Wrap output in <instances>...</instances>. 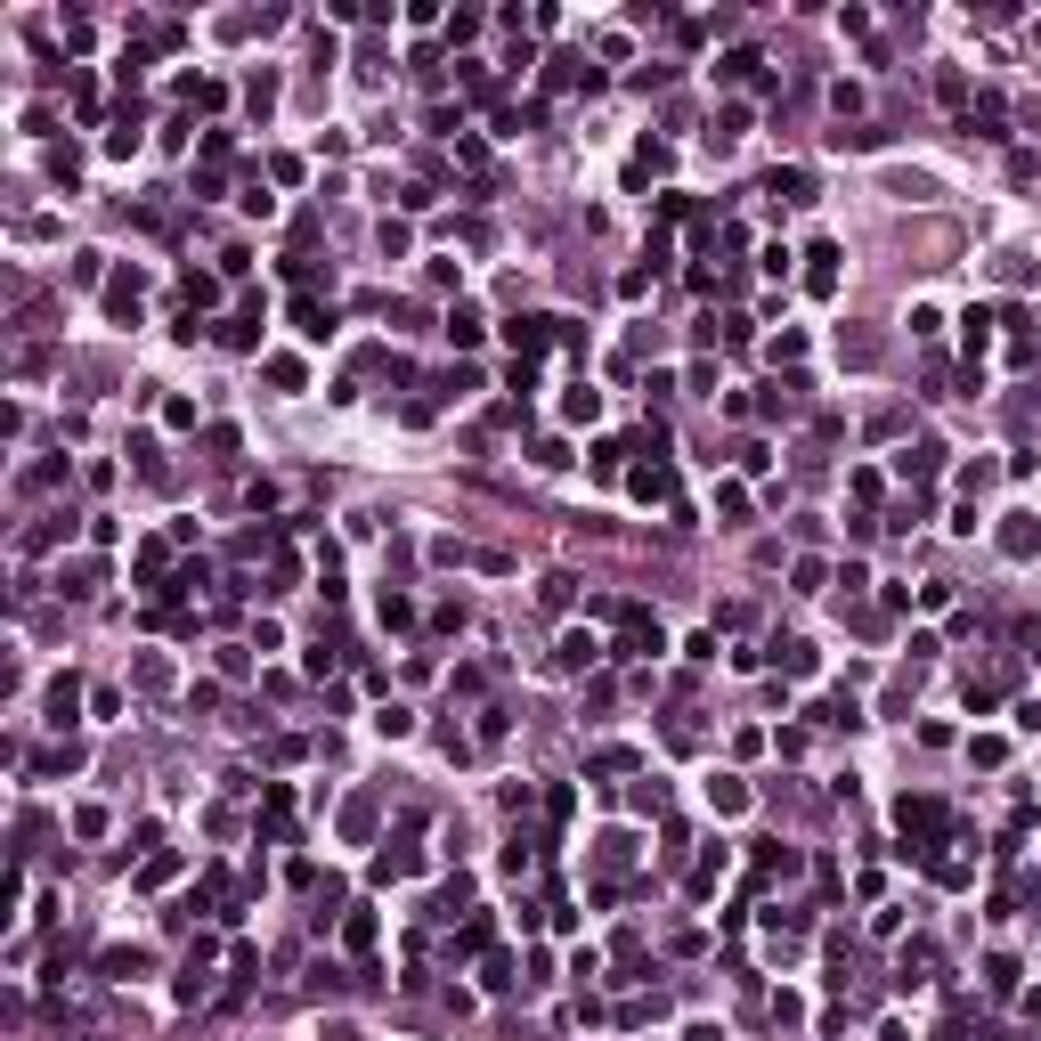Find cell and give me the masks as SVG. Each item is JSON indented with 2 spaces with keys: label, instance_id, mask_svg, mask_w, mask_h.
<instances>
[{
  "label": "cell",
  "instance_id": "1",
  "mask_svg": "<svg viewBox=\"0 0 1041 1041\" xmlns=\"http://www.w3.org/2000/svg\"><path fill=\"white\" fill-rule=\"evenodd\" d=\"M562 334H570L562 318H513V326H505V342H513V358H521V366H537V358L554 350Z\"/></svg>",
  "mask_w": 1041,
  "mask_h": 1041
},
{
  "label": "cell",
  "instance_id": "2",
  "mask_svg": "<svg viewBox=\"0 0 1041 1041\" xmlns=\"http://www.w3.org/2000/svg\"><path fill=\"white\" fill-rule=\"evenodd\" d=\"M651 651H667L659 619H651V610H635V602H619V659H651Z\"/></svg>",
  "mask_w": 1041,
  "mask_h": 1041
},
{
  "label": "cell",
  "instance_id": "3",
  "mask_svg": "<svg viewBox=\"0 0 1041 1041\" xmlns=\"http://www.w3.org/2000/svg\"><path fill=\"white\" fill-rule=\"evenodd\" d=\"M1001 554H1009V562H1033V554H1041V521H1033V513H1001Z\"/></svg>",
  "mask_w": 1041,
  "mask_h": 1041
},
{
  "label": "cell",
  "instance_id": "4",
  "mask_svg": "<svg viewBox=\"0 0 1041 1041\" xmlns=\"http://www.w3.org/2000/svg\"><path fill=\"white\" fill-rule=\"evenodd\" d=\"M903 830H911V838H928V846H936V838H944V830H952V814H944V806H936V798H903ZM928 846H920V854H928Z\"/></svg>",
  "mask_w": 1041,
  "mask_h": 1041
},
{
  "label": "cell",
  "instance_id": "5",
  "mask_svg": "<svg viewBox=\"0 0 1041 1041\" xmlns=\"http://www.w3.org/2000/svg\"><path fill=\"white\" fill-rule=\"evenodd\" d=\"M765 196H773V204H814V179H806L798 163H781V171H765Z\"/></svg>",
  "mask_w": 1041,
  "mask_h": 1041
},
{
  "label": "cell",
  "instance_id": "6",
  "mask_svg": "<svg viewBox=\"0 0 1041 1041\" xmlns=\"http://www.w3.org/2000/svg\"><path fill=\"white\" fill-rule=\"evenodd\" d=\"M806 261H814V269H806V293H838V244H830V236L814 244Z\"/></svg>",
  "mask_w": 1041,
  "mask_h": 1041
},
{
  "label": "cell",
  "instance_id": "7",
  "mask_svg": "<svg viewBox=\"0 0 1041 1041\" xmlns=\"http://www.w3.org/2000/svg\"><path fill=\"white\" fill-rule=\"evenodd\" d=\"M594 659H602V643H594V635H562V651H554V667H562V676H586Z\"/></svg>",
  "mask_w": 1041,
  "mask_h": 1041
},
{
  "label": "cell",
  "instance_id": "8",
  "mask_svg": "<svg viewBox=\"0 0 1041 1041\" xmlns=\"http://www.w3.org/2000/svg\"><path fill=\"white\" fill-rule=\"evenodd\" d=\"M106 310L114 318H139V269H114L106 277Z\"/></svg>",
  "mask_w": 1041,
  "mask_h": 1041
},
{
  "label": "cell",
  "instance_id": "9",
  "mask_svg": "<svg viewBox=\"0 0 1041 1041\" xmlns=\"http://www.w3.org/2000/svg\"><path fill=\"white\" fill-rule=\"evenodd\" d=\"M627 488H635L643 505H667V497H676V472H667V464H643V472H635Z\"/></svg>",
  "mask_w": 1041,
  "mask_h": 1041
},
{
  "label": "cell",
  "instance_id": "10",
  "mask_svg": "<svg viewBox=\"0 0 1041 1041\" xmlns=\"http://www.w3.org/2000/svg\"><path fill=\"white\" fill-rule=\"evenodd\" d=\"M879 350H887V342H879L871 326H854V334H838V358H846V366H879Z\"/></svg>",
  "mask_w": 1041,
  "mask_h": 1041
},
{
  "label": "cell",
  "instance_id": "11",
  "mask_svg": "<svg viewBox=\"0 0 1041 1041\" xmlns=\"http://www.w3.org/2000/svg\"><path fill=\"white\" fill-rule=\"evenodd\" d=\"M773 667H781V676H814V643L781 635V643H773Z\"/></svg>",
  "mask_w": 1041,
  "mask_h": 1041
},
{
  "label": "cell",
  "instance_id": "12",
  "mask_svg": "<svg viewBox=\"0 0 1041 1041\" xmlns=\"http://www.w3.org/2000/svg\"><path fill=\"white\" fill-rule=\"evenodd\" d=\"M928 976H936V944L911 936V944H903V985H928Z\"/></svg>",
  "mask_w": 1041,
  "mask_h": 1041
},
{
  "label": "cell",
  "instance_id": "13",
  "mask_svg": "<svg viewBox=\"0 0 1041 1041\" xmlns=\"http://www.w3.org/2000/svg\"><path fill=\"white\" fill-rule=\"evenodd\" d=\"M74 708H82V684H74V676H57V684H49V724L66 732V724H74Z\"/></svg>",
  "mask_w": 1041,
  "mask_h": 1041
},
{
  "label": "cell",
  "instance_id": "14",
  "mask_svg": "<svg viewBox=\"0 0 1041 1041\" xmlns=\"http://www.w3.org/2000/svg\"><path fill=\"white\" fill-rule=\"evenodd\" d=\"M98 578H106L98 562H66V570H57V594H74V602H82V594H98Z\"/></svg>",
  "mask_w": 1041,
  "mask_h": 1041
},
{
  "label": "cell",
  "instance_id": "15",
  "mask_svg": "<svg viewBox=\"0 0 1041 1041\" xmlns=\"http://www.w3.org/2000/svg\"><path fill=\"white\" fill-rule=\"evenodd\" d=\"M293 326L310 334V342H326V334H334V310H326V301H293Z\"/></svg>",
  "mask_w": 1041,
  "mask_h": 1041
},
{
  "label": "cell",
  "instance_id": "16",
  "mask_svg": "<svg viewBox=\"0 0 1041 1041\" xmlns=\"http://www.w3.org/2000/svg\"><path fill=\"white\" fill-rule=\"evenodd\" d=\"M936 464H944V448H936V440H920V448H903V480H936Z\"/></svg>",
  "mask_w": 1041,
  "mask_h": 1041
},
{
  "label": "cell",
  "instance_id": "17",
  "mask_svg": "<svg viewBox=\"0 0 1041 1041\" xmlns=\"http://www.w3.org/2000/svg\"><path fill=\"white\" fill-rule=\"evenodd\" d=\"M968 131H976V139H1009V131H1001V98H976V106H968Z\"/></svg>",
  "mask_w": 1041,
  "mask_h": 1041
},
{
  "label": "cell",
  "instance_id": "18",
  "mask_svg": "<svg viewBox=\"0 0 1041 1041\" xmlns=\"http://www.w3.org/2000/svg\"><path fill=\"white\" fill-rule=\"evenodd\" d=\"M375 936H383L375 911H350V920H342V944H350V952H375Z\"/></svg>",
  "mask_w": 1041,
  "mask_h": 1041
},
{
  "label": "cell",
  "instance_id": "19",
  "mask_svg": "<svg viewBox=\"0 0 1041 1041\" xmlns=\"http://www.w3.org/2000/svg\"><path fill=\"white\" fill-rule=\"evenodd\" d=\"M261 375H269L277 391H301V383H310V375H301V358H285V350H277V358H261Z\"/></svg>",
  "mask_w": 1041,
  "mask_h": 1041
},
{
  "label": "cell",
  "instance_id": "20",
  "mask_svg": "<svg viewBox=\"0 0 1041 1041\" xmlns=\"http://www.w3.org/2000/svg\"><path fill=\"white\" fill-rule=\"evenodd\" d=\"M212 334H220V350H261V334H253V318H220Z\"/></svg>",
  "mask_w": 1041,
  "mask_h": 1041
},
{
  "label": "cell",
  "instance_id": "21",
  "mask_svg": "<svg viewBox=\"0 0 1041 1041\" xmlns=\"http://www.w3.org/2000/svg\"><path fill=\"white\" fill-rule=\"evenodd\" d=\"M139 968H147V952H139V944H114V952L98 960V976H139Z\"/></svg>",
  "mask_w": 1041,
  "mask_h": 1041
},
{
  "label": "cell",
  "instance_id": "22",
  "mask_svg": "<svg viewBox=\"0 0 1041 1041\" xmlns=\"http://www.w3.org/2000/svg\"><path fill=\"white\" fill-rule=\"evenodd\" d=\"M814 724H830V732H854V724H863V708H854V700H822V708H814Z\"/></svg>",
  "mask_w": 1041,
  "mask_h": 1041
},
{
  "label": "cell",
  "instance_id": "23",
  "mask_svg": "<svg viewBox=\"0 0 1041 1041\" xmlns=\"http://www.w3.org/2000/svg\"><path fill=\"white\" fill-rule=\"evenodd\" d=\"M708 798H716V814H741V806H749V789L732 781V773H716V781H708Z\"/></svg>",
  "mask_w": 1041,
  "mask_h": 1041
},
{
  "label": "cell",
  "instance_id": "24",
  "mask_svg": "<svg viewBox=\"0 0 1041 1041\" xmlns=\"http://www.w3.org/2000/svg\"><path fill=\"white\" fill-rule=\"evenodd\" d=\"M798 358H806V334H798V326H781V342H773V366H781V375H798Z\"/></svg>",
  "mask_w": 1041,
  "mask_h": 1041
},
{
  "label": "cell",
  "instance_id": "25",
  "mask_svg": "<svg viewBox=\"0 0 1041 1041\" xmlns=\"http://www.w3.org/2000/svg\"><path fill=\"white\" fill-rule=\"evenodd\" d=\"M562 415H570V423H594V415H602V391H594V383H578V391L562 399Z\"/></svg>",
  "mask_w": 1041,
  "mask_h": 1041
},
{
  "label": "cell",
  "instance_id": "26",
  "mask_svg": "<svg viewBox=\"0 0 1041 1041\" xmlns=\"http://www.w3.org/2000/svg\"><path fill=\"white\" fill-rule=\"evenodd\" d=\"M49 179H57V188H74V179H82V147H49Z\"/></svg>",
  "mask_w": 1041,
  "mask_h": 1041
},
{
  "label": "cell",
  "instance_id": "27",
  "mask_svg": "<svg viewBox=\"0 0 1041 1041\" xmlns=\"http://www.w3.org/2000/svg\"><path fill=\"white\" fill-rule=\"evenodd\" d=\"M342 830H350V838H375V798H350V806H342Z\"/></svg>",
  "mask_w": 1041,
  "mask_h": 1041
},
{
  "label": "cell",
  "instance_id": "28",
  "mask_svg": "<svg viewBox=\"0 0 1041 1041\" xmlns=\"http://www.w3.org/2000/svg\"><path fill=\"white\" fill-rule=\"evenodd\" d=\"M985 985H993V993H1001V1001H1009V993H1017V960H1009V952H993V960H985Z\"/></svg>",
  "mask_w": 1041,
  "mask_h": 1041
},
{
  "label": "cell",
  "instance_id": "29",
  "mask_svg": "<svg viewBox=\"0 0 1041 1041\" xmlns=\"http://www.w3.org/2000/svg\"><path fill=\"white\" fill-rule=\"evenodd\" d=\"M179 293H188V310H204V301H220V277H212V269H188V285H179Z\"/></svg>",
  "mask_w": 1041,
  "mask_h": 1041
},
{
  "label": "cell",
  "instance_id": "30",
  "mask_svg": "<svg viewBox=\"0 0 1041 1041\" xmlns=\"http://www.w3.org/2000/svg\"><path fill=\"white\" fill-rule=\"evenodd\" d=\"M757 871H765V879H789V871H798V846H765Z\"/></svg>",
  "mask_w": 1041,
  "mask_h": 1041
},
{
  "label": "cell",
  "instance_id": "31",
  "mask_svg": "<svg viewBox=\"0 0 1041 1041\" xmlns=\"http://www.w3.org/2000/svg\"><path fill=\"white\" fill-rule=\"evenodd\" d=\"M57 537H74V513H57V521H41V529H25V545L41 554V545H57Z\"/></svg>",
  "mask_w": 1041,
  "mask_h": 1041
},
{
  "label": "cell",
  "instance_id": "32",
  "mask_svg": "<svg viewBox=\"0 0 1041 1041\" xmlns=\"http://www.w3.org/2000/svg\"><path fill=\"white\" fill-rule=\"evenodd\" d=\"M635 765H643L635 749H594V765H586V773H635Z\"/></svg>",
  "mask_w": 1041,
  "mask_h": 1041
},
{
  "label": "cell",
  "instance_id": "33",
  "mask_svg": "<svg viewBox=\"0 0 1041 1041\" xmlns=\"http://www.w3.org/2000/svg\"><path fill=\"white\" fill-rule=\"evenodd\" d=\"M488 944V911H464V928H456V952H480Z\"/></svg>",
  "mask_w": 1041,
  "mask_h": 1041
},
{
  "label": "cell",
  "instance_id": "34",
  "mask_svg": "<svg viewBox=\"0 0 1041 1041\" xmlns=\"http://www.w3.org/2000/svg\"><path fill=\"white\" fill-rule=\"evenodd\" d=\"M716 74H724V82H749V74H757V49H724Z\"/></svg>",
  "mask_w": 1041,
  "mask_h": 1041
},
{
  "label": "cell",
  "instance_id": "35",
  "mask_svg": "<svg viewBox=\"0 0 1041 1041\" xmlns=\"http://www.w3.org/2000/svg\"><path fill=\"white\" fill-rule=\"evenodd\" d=\"M716 513H724V521H749V488L724 480V488H716Z\"/></svg>",
  "mask_w": 1041,
  "mask_h": 1041
},
{
  "label": "cell",
  "instance_id": "36",
  "mask_svg": "<svg viewBox=\"0 0 1041 1041\" xmlns=\"http://www.w3.org/2000/svg\"><path fill=\"white\" fill-rule=\"evenodd\" d=\"M464 41H480V9H456V17H448V49H464Z\"/></svg>",
  "mask_w": 1041,
  "mask_h": 1041
},
{
  "label": "cell",
  "instance_id": "37",
  "mask_svg": "<svg viewBox=\"0 0 1041 1041\" xmlns=\"http://www.w3.org/2000/svg\"><path fill=\"white\" fill-rule=\"evenodd\" d=\"M448 334H456V350H472L488 326H480V310H456V318H448Z\"/></svg>",
  "mask_w": 1041,
  "mask_h": 1041
},
{
  "label": "cell",
  "instance_id": "38",
  "mask_svg": "<svg viewBox=\"0 0 1041 1041\" xmlns=\"http://www.w3.org/2000/svg\"><path fill=\"white\" fill-rule=\"evenodd\" d=\"M163 423L171 432H196V399H163Z\"/></svg>",
  "mask_w": 1041,
  "mask_h": 1041
},
{
  "label": "cell",
  "instance_id": "39",
  "mask_svg": "<svg viewBox=\"0 0 1041 1041\" xmlns=\"http://www.w3.org/2000/svg\"><path fill=\"white\" fill-rule=\"evenodd\" d=\"M383 627H415V602L407 594H383Z\"/></svg>",
  "mask_w": 1041,
  "mask_h": 1041
},
{
  "label": "cell",
  "instance_id": "40",
  "mask_svg": "<svg viewBox=\"0 0 1041 1041\" xmlns=\"http://www.w3.org/2000/svg\"><path fill=\"white\" fill-rule=\"evenodd\" d=\"M375 724H383V741H407V732H415V716H407V708H383Z\"/></svg>",
  "mask_w": 1041,
  "mask_h": 1041
},
{
  "label": "cell",
  "instance_id": "41",
  "mask_svg": "<svg viewBox=\"0 0 1041 1041\" xmlns=\"http://www.w3.org/2000/svg\"><path fill=\"white\" fill-rule=\"evenodd\" d=\"M106 277V253H74V285H98Z\"/></svg>",
  "mask_w": 1041,
  "mask_h": 1041
}]
</instances>
